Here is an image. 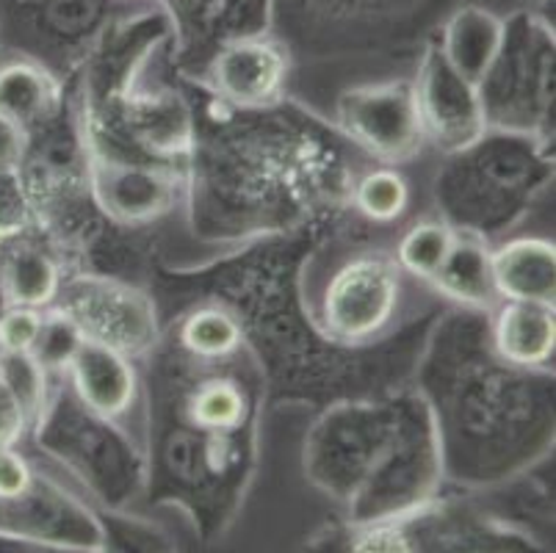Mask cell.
<instances>
[{
	"label": "cell",
	"instance_id": "6da1fadb",
	"mask_svg": "<svg viewBox=\"0 0 556 553\" xmlns=\"http://www.w3.org/2000/svg\"><path fill=\"white\" fill-rule=\"evenodd\" d=\"M402 268L379 252L352 255L332 272L321 293L318 322L338 343H366L393 322Z\"/></svg>",
	"mask_w": 556,
	"mask_h": 553
},
{
	"label": "cell",
	"instance_id": "7a4b0ae2",
	"mask_svg": "<svg viewBox=\"0 0 556 553\" xmlns=\"http://www.w3.org/2000/svg\"><path fill=\"white\" fill-rule=\"evenodd\" d=\"M341 120L357 144L391 164L416 155L427 136L413 84H379L349 91L341 100Z\"/></svg>",
	"mask_w": 556,
	"mask_h": 553
},
{
	"label": "cell",
	"instance_id": "3957f363",
	"mask_svg": "<svg viewBox=\"0 0 556 553\" xmlns=\"http://www.w3.org/2000/svg\"><path fill=\"white\" fill-rule=\"evenodd\" d=\"M64 313L84 338L123 354H139L155 341V311L148 297L119 282L78 280L64 291Z\"/></svg>",
	"mask_w": 556,
	"mask_h": 553
},
{
	"label": "cell",
	"instance_id": "277c9868",
	"mask_svg": "<svg viewBox=\"0 0 556 553\" xmlns=\"http://www.w3.org/2000/svg\"><path fill=\"white\" fill-rule=\"evenodd\" d=\"M416 98L424 134L443 147H468L482 136L484 109L471 80H465L443 53H429L418 75Z\"/></svg>",
	"mask_w": 556,
	"mask_h": 553
},
{
	"label": "cell",
	"instance_id": "5b68a950",
	"mask_svg": "<svg viewBox=\"0 0 556 553\" xmlns=\"http://www.w3.org/2000/svg\"><path fill=\"white\" fill-rule=\"evenodd\" d=\"M286 53L266 39H239L227 45L211 64L216 95L239 109L275 103L286 86Z\"/></svg>",
	"mask_w": 556,
	"mask_h": 553
},
{
	"label": "cell",
	"instance_id": "8992f818",
	"mask_svg": "<svg viewBox=\"0 0 556 553\" xmlns=\"http://www.w3.org/2000/svg\"><path fill=\"white\" fill-rule=\"evenodd\" d=\"M67 365L73 368L75 390L86 407L103 418L128 413L134 402L136 377L123 352L84 338Z\"/></svg>",
	"mask_w": 556,
	"mask_h": 553
},
{
	"label": "cell",
	"instance_id": "52a82bcc",
	"mask_svg": "<svg viewBox=\"0 0 556 553\" xmlns=\"http://www.w3.org/2000/svg\"><path fill=\"white\" fill-rule=\"evenodd\" d=\"M493 286L507 302H538L554 307L556 255L554 243L543 238H518L490 252Z\"/></svg>",
	"mask_w": 556,
	"mask_h": 553
},
{
	"label": "cell",
	"instance_id": "ba28073f",
	"mask_svg": "<svg viewBox=\"0 0 556 553\" xmlns=\"http://www.w3.org/2000/svg\"><path fill=\"white\" fill-rule=\"evenodd\" d=\"M554 307L538 302H507L495 318V349L513 365H545L554 354Z\"/></svg>",
	"mask_w": 556,
	"mask_h": 553
},
{
	"label": "cell",
	"instance_id": "9c48e42d",
	"mask_svg": "<svg viewBox=\"0 0 556 553\" xmlns=\"http://www.w3.org/2000/svg\"><path fill=\"white\" fill-rule=\"evenodd\" d=\"M0 282L9 304L20 307H45L62 293L59 268L31 243L9 241L0 247Z\"/></svg>",
	"mask_w": 556,
	"mask_h": 553
},
{
	"label": "cell",
	"instance_id": "30bf717a",
	"mask_svg": "<svg viewBox=\"0 0 556 553\" xmlns=\"http://www.w3.org/2000/svg\"><path fill=\"white\" fill-rule=\"evenodd\" d=\"M432 282L448 299L473 304V307H490L498 299L493 286V268H490V252L477 236L454 232L452 250Z\"/></svg>",
	"mask_w": 556,
	"mask_h": 553
},
{
	"label": "cell",
	"instance_id": "8fae6325",
	"mask_svg": "<svg viewBox=\"0 0 556 553\" xmlns=\"http://www.w3.org/2000/svg\"><path fill=\"white\" fill-rule=\"evenodd\" d=\"M502 20H495L493 14L482 12V9H463L448 23L443 55L465 80L473 84L488 73V67L495 61V53L502 48Z\"/></svg>",
	"mask_w": 556,
	"mask_h": 553
},
{
	"label": "cell",
	"instance_id": "7c38bea8",
	"mask_svg": "<svg viewBox=\"0 0 556 553\" xmlns=\"http://www.w3.org/2000/svg\"><path fill=\"white\" fill-rule=\"evenodd\" d=\"M438 0H277L282 17L311 20H352V23H388L421 14L418 9L432 7Z\"/></svg>",
	"mask_w": 556,
	"mask_h": 553
},
{
	"label": "cell",
	"instance_id": "4fadbf2b",
	"mask_svg": "<svg viewBox=\"0 0 556 553\" xmlns=\"http://www.w3.org/2000/svg\"><path fill=\"white\" fill-rule=\"evenodd\" d=\"M53 91L48 75L31 64H9L0 70V111L12 116L20 128H31L50 114Z\"/></svg>",
	"mask_w": 556,
	"mask_h": 553
},
{
	"label": "cell",
	"instance_id": "5bb4252c",
	"mask_svg": "<svg viewBox=\"0 0 556 553\" xmlns=\"http://www.w3.org/2000/svg\"><path fill=\"white\" fill-rule=\"evenodd\" d=\"M454 230L441 225V222H421L413 230L404 232V238L396 247V263L402 272L421 277V280H432L438 268L446 261L448 250H452Z\"/></svg>",
	"mask_w": 556,
	"mask_h": 553
},
{
	"label": "cell",
	"instance_id": "9a60e30c",
	"mask_svg": "<svg viewBox=\"0 0 556 553\" xmlns=\"http://www.w3.org/2000/svg\"><path fill=\"white\" fill-rule=\"evenodd\" d=\"M180 341L194 357L219 360L241 347V329L230 313L219 307H205L184 324Z\"/></svg>",
	"mask_w": 556,
	"mask_h": 553
},
{
	"label": "cell",
	"instance_id": "2e32d148",
	"mask_svg": "<svg viewBox=\"0 0 556 553\" xmlns=\"http://www.w3.org/2000/svg\"><path fill=\"white\" fill-rule=\"evenodd\" d=\"M355 205L357 211L371 222H393L409 205V186L396 169H374L361 177L355 186Z\"/></svg>",
	"mask_w": 556,
	"mask_h": 553
},
{
	"label": "cell",
	"instance_id": "e0dca14e",
	"mask_svg": "<svg viewBox=\"0 0 556 553\" xmlns=\"http://www.w3.org/2000/svg\"><path fill=\"white\" fill-rule=\"evenodd\" d=\"M189 415L200 429L208 432H232L244 420V395L232 382L216 379V382L202 385L191 395Z\"/></svg>",
	"mask_w": 556,
	"mask_h": 553
},
{
	"label": "cell",
	"instance_id": "ac0fdd59",
	"mask_svg": "<svg viewBox=\"0 0 556 553\" xmlns=\"http://www.w3.org/2000/svg\"><path fill=\"white\" fill-rule=\"evenodd\" d=\"M0 379L14 390L28 418L42 410L45 368L31 352H0Z\"/></svg>",
	"mask_w": 556,
	"mask_h": 553
},
{
	"label": "cell",
	"instance_id": "d6986e66",
	"mask_svg": "<svg viewBox=\"0 0 556 553\" xmlns=\"http://www.w3.org/2000/svg\"><path fill=\"white\" fill-rule=\"evenodd\" d=\"M31 225V197L20 166H0V247L17 241Z\"/></svg>",
	"mask_w": 556,
	"mask_h": 553
},
{
	"label": "cell",
	"instance_id": "ffe728a7",
	"mask_svg": "<svg viewBox=\"0 0 556 553\" xmlns=\"http://www.w3.org/2000/svg\"><path fill=\"white\" fill-rule=\"evenodd\" d=\"M42 329V313L37 307L9 304L0 313V352H31Z\"/></svg>",
	"mask_w": 556,
	"mask_h": 553
},
{
	"label": "cell",
	"instance_id": "44dd1931",
	"mask_svg": "<svg viewBox=\"0 0 556 553\" xmlns=\"http://www.w3.org/2000/svg\"><path fill=\"white\" fill-rule=\"evenodd\" d=\"M31 468L14 449H0V501H14L31 490Z\"/></svg>",
	"mask_w": 556,
	"mask_h": 553
},
{
	"label": "cell",
	"instance_id": "7402d4cb",
	"mask_svg": "<svg viewBox=\"0 0 556 553\" xmlns=\"http://www.w3.org/2000/svg\"><path fill=\"white\" fill-rule=\"evenodd\" d=\"M28 413L14 395V390L0 379V449H14L28 426Z\"/></svg>",
	"mask_w": 556,
	"mask_h": 553
},
{
	"label": "cell",
	"instance_id": "603a6c76",
	"mask_svg": "<svg viewBox=\"0 0 556 553\" xmlns=\"http://www.w3.org/2000/svg\"><path fill=\"white\" fill-rule=\"evenodd\" d=\"M28 144V130L0 111V166H20Z\"/></svg>",
	"mask_w": 556,
	"mask_h": 553
},
{
	"label": "cell",
	"instance_id": "cb8c5ba5",
	"mask_svg": "<svg viewBox=\"0 0 556 553\" xmlns=\"http://www.w3.org/2000/svg\"><path fill=\"white\" fill-rule=\"evenodd\" d=\"M9 307V299H7V291H3V282H0V313L7 311Z\"/></svg>",
	"mask_w": 556,
	"mask_h": 553
}]
</instances>
